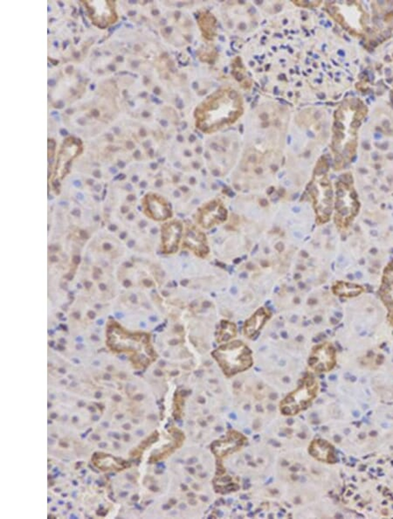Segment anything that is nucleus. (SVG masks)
<instances>
[{"label": "nucleus", "mask_w": 393, "mask_h": 519, "mask_svg": "<svg viewBox=\"0 0 393 519\" xmlns=\"http://www.w3.org/2000/svg\"><path fill=\"white\" fill-rule=\"evenodd\" d=\"M243 101L236 90L221 88L202 103L196 113V126L203 132L214 133L229 127L240 118Z\"/></svg>", "instance_id": "1"}, {"label": "nucleus", "mask_w": 393, "mask_h": 519, "mask_svg": "<svg viewBox=\"0 0 393 519\" xmlns=\"http://www.w3.org/2000/svg\"><path fill=\"white\" fill-rule=\"evenodd\" d=\"M270 318V313L264 308L259 309L251 318L246 322L244 333L247 338H251L258 333L259 331Z\"/></svg>", "instance_id": "11"}, {"label": "nucleus", "mask_w": 393, "mask_h": 519, "mask_svg": "<svg viewBox=\"0 0 393 519\" xmlns=\"http://www.w3.org/2000/svg\"><path fill=\"white\" fill-rule=\"evenodd\" d=\"M236 335V325L230 322H223L220 328L218 331V342L223 343L228 340H232Z\"/></svg>", "instance_id": "12"}, {"label": "nucleus", "mask_w": 393, "mask_h": 519, "mask_svg": "<svg viewBox=\"0 0 393 519\" xmlns=\"http://www.w3.org/2000/svg\"><path fill=\"white\" fill-rule=\"evenodd\" d=\"M212 357L227 377L245 372L253 365L252 351L242 341L223 344L212 353Z\"/></svg>", "instance_id": "2"}, {"label": "nucleus", "mask_w": 393, "mask_h": 519, "mask_svg": "<svg viewBox=\"0 0 393 519\" xmlns=\"http://www.w3.org/2000/svg\"><path fill=\"white\" fill-rule=\"evenodd\" d=\"M183 236V226L179 221L164 225L162 229V246L166 254H173L179 249Z\"/></svg>", "instance_id": "6"}, {"label": "nucleus", "mask_w": 393, "mask_h": 519, "mask_svg": "<svg viewBox=\"0 0 393 519\" xmlns=\"http://www.w3.org/2000/svg\"><path fill=\"white\" fill-rule=\"evenodd\" d=\"M227 218V211L223 204L220 201H214L210 202L199 211V223L204 229H211V227L217 226L225 223Z\"/></svg>", "instance_id": "5"}, {"label": "nucleus", "mask_w": 393, "mask_h": 519, "mask_svg": "<svg viewBox=\"0 0 393 519\" xmlns=\"http://www.w3.org/2000/svg\"><path fill=\"white\" fill-rule=\"evenodd\" d=\"M186 245L201 257H205L209 254L207 237L194 227L187 230Z\"/></svg>", "instance_id": "9"}, {"label": "nucleus", "mask_w": 393, "mask_h": 519, "mask_svg": "<svg viewBox=\"0 0 393 519\" xmlns=\"http://www.w3.org/2000/svg\"><path fill=\"white\" fill-rule=\"evenodd\" d=\"M148 216L156 220H166L172 216L170 205L157 195H148L144 202Z\"/></svg>", "instance_id": "8"}, {"label": "nucleus", "mask_w": 393, "mask_h": 519, "mask_svg": "<svg viewBox=\"0 0 393 519\" xmlns=\"http://www.w3.org/2000/svg\"><path fill=\"white\" fill-rule=\"evenodd\" d=\"M335 365V351L331 344H320L312 351L309 357V366L314 372L318 373L331 371Z\"/></svg>", "instance_id": "4"}, {"label": "nucleus", "mask_w": 393, "mask_h": 519, "mask_svg": "<svg viewBox=\"0 0 393 519\" xmlns=\"http://www.w3.org/2000/svg\"><path fill=\"white\" fill-rule=\"evenodd\" d=\"M309 452L314 458L322 463L335 464L337 461L334 448L331 443L325 440H315L312 442Z\"/></svg>", "instance_id": "10"}, {"label": "nucleus", "mask_w": 393, "mask_h": 519, "mask_svg": "<svg viewBox=\"0 0 393 519\" xmlns=\"http://www.w3.org/2000/svg\"><path fill=\"white\" fill-rule=\"evenodd\" d=\"M246 441V438L242 433L232 431L228 433L226 438L215 442L212 444V452L218 457H225L239 451L245 444Z\"/></svg>", "instance_id": "7"}, {"label": "nucleus", "mask_w": 393, "mask_h": 519, "mask_svg": "<svg viewBox=\"0 0 393 519\" xmlns=\"http://www.w3.org/2000/svg\"><path fill=\"white\" fill-rule=\"evenodd\" d=\"M319 385L318 381L312 376H307L296 390L290 392L281 401L280 409L284 416H296L307 409L313 401L318 396Z\"/></svg>", "instance_id": "3"}]
</instances>
